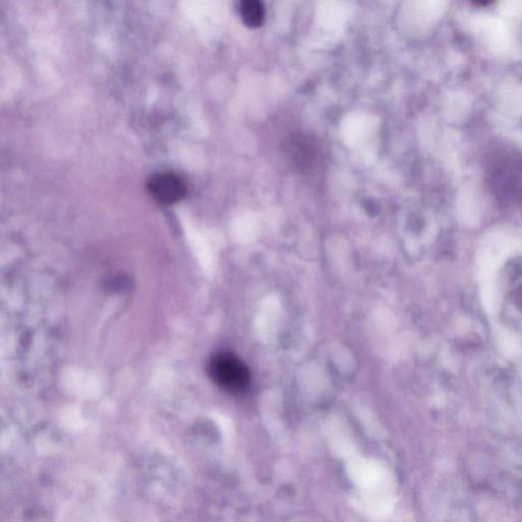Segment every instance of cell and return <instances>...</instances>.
<instances>
[{"instance_id": "obj_2", "label": "cell", "mask_w": 522, "mask_h": 522, "mask_svg": "<svg viewBox=\"0 0 522 522\" xmlns=\"http://www.w3.org/2000/svg\"><path fill=\"white\" fill-rule=\"evenodd\" d=\"M147 190L157 203L171 205L185 198L188 185L178 174L164 171L154 174L148 178Z\"/></svg>"}, {"instance_id": "obj_3", "label": "cell", "mask_w": 522, "mask_h": 522, "mask_svg": "<svg viewBox=\"0 0 522 522\" xmlns=\"http://www.w3.org/2000/svg\"><path fill=\"white\" fill-rule=\"evenodd\" d=\"M240 13L246 25L257 28L263 24L266 8L261 1L246 0L241 4Z\"/></svg>"}, {"instance_id": "obj_1", "label": "cell", "mask_w": 522, "mask_h": 522, "mask_svg": "<svg viewBox=\"0 0 522 522\" xmlns=\"http://www.w3.org/2000/svg\"><path fill=\"white\" fill-rule=\"evenodd\" d=\"M211 380L220 389L232 395H243L251 386V375L240 359L229 353H220L211 358L208 365Z\"/></svg>"}]
</instances>
